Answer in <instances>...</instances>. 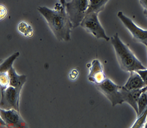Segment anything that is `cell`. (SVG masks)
I'll use <instances>...</instances> for the list:
<instances>
[{
  "label": "cell",
  "mask_w": 147,
  "mask_h": 128,
  "mask_svg": "<svg viewBox=\"0 0 147 128\" xmlns=\"http://www.w3.org/2000/svg\"><path fill=\"white\" fill-rule=\"evenodd\" d=\"M89 69L88 80L95 85L101 84L106 79L102 65L99 60H93Z\"/></svg>",
  "instance_id": "obj_9"
},
{
  "label": "cell",
  "mask_w": 147,
  "mask_h": 128,
  "mask_svg": "<svg viewBox=\"0 0 147 128\" xmlns=\"http://www.w3.org/2000/svg\"><path fill=\"white\" fill-rule=\"evenodd\" d=\"M1 120L5 123V127L8 128H26V122L22 119L19 111L15 109H5L1 108Z\"/></svg>",
  "instance_id": "obj_8"
},
{
  "label": "cell",
  "mask_w": 147,
  "mask_h": 128,
  "mask_svg": "<svg viewBox=\"0 0 147 128\" xmlns=\"http://www.w3.org/2000/svg\"><path fill=\"white\" fill-rule=\"evenodd\" d=\"M144 128H147V122H146V123L144 124Z\"/></svg>",
  "instance_id": "obj_24"
},
{
  "label": "cell",
  "mask_w": 147,
  "mask_h": 128,
  "mask_svg": "<svg viewBox=\"0 0 147 128\" xmlns=\"http://www.w3.org/2000/svg\"><path fill=\"white\" fill-rule=\"evenodd\" d=\"M38 11L47 22L48 26L57 39L61 41H69L73 25L65 7L57 3L54 9L40 6Z\"/></svg>",
  "instance_id": "obj_1"
},
{
  "label": "cell",
  "mask_w": 147,
  "mask_h": 128,
  "mask_svg": "<svg viewBox=\"0 0 147 128\" xmlns=\"http://www.w3.org/2000/svg\"><path fill=\"white\" fill-rule=\"evenodd\" d=\"M111 41L119 64L123 70L130 73L147 69L138 59L129 47L121 40L117 33L113 36Z\"/></svg>",
  "instance_id": "obj_2"
},
{
  "label": "cell",
  "mask_w": 147,
  "mask_h": 128,
  "mask_svg": "<svg viewBox=\"0 0 147 128\" xmlns=\"http://www.w3.org/2000/svg\"><path fill=\"white\" fill-rule=\"evenodd\" d=\"M143 13L147 18V9H144L143 10Z\"/></svg>",
  "instance_id": "obj_23"
},
{
  "label": "cell",
  "mask_w": 147,
  "mask_h": 128,
  "mask_svg": "<svg viewBox=\"0 0 147 128\" xmlns=\"http://www.w3.org/2000/svg\"><path fill=\"white\" fill-rule=\"evenodd\" d=\"M109 0H90V5L87 13H99L104 10Z\"/></svg>",
  "instance_id": "obj_13"
},
{
  "label": "cell",
  "mask_w": 147,
  "mask_h": 128,
  "mask_svg": "<svg viewBox=\"0 0 147 128\" xmlns=\"http://www.w3.org/2000/svg\"><path fill=\"white\" fill-rule=\"evenodd\" d=\"M0 9H1V19L2 20L3 18H5V17H6L8 11H7V8L3 5V4H1Z\"/></svg>",
  "instance_id": "obj_20"
},
{
  "label": "cell",
  "mask_w": 147,
  "mask_h": 128,
  "mask_svg": "<svg viewBox=\"0 0 147 128\" xmlns=\"http://www.w3.org/2000/svg\"><path fill=\"white\" fill-rule=\"evenodd\" d=\"M147 107L145 111L142 114L137 117V120L135 121L131 128H141L143 127L144 124L147 122Z\"/></svg>",
  "instance_id": "obj_16"
},
{
  "label": "cell",
  "mask_w": 147,
  "mask_h": 128,
  "mask_svg": "<svg viewBox=\"0 0 147 128\" xmlns=\"http://www.w3.org/2000/svg\"><path fill=\"white\" fill-rule=\"evenodd\" d=\"M138 112L136 114L137 117L141 115L147 107V90L143 92L138 100Z\"/></svg>",
  "instance_id": "obj_15"
},
{
  "label": "cell",
  "mask_w": 147,
  "mask_h": 128,
  "mask_svg": "<svg viewBox=\"0 0 147 128\" xmlns=\"http://www.w3.org/2000/svg\"><path fill=\"white\" fill-rule=\"evenodd\" d=\"M130 76L125 85L123 86L128 91L139 90L147 86L142 77L136 71L130 72Z\"/></svg>",
  "instance_id": "obj_11"
},
{
  "label": "cell",
  "mask_w": 147,
  "mask_h": 128,
  "mask_svg": "<svg viewBox=\"0 0 147 128\" xmlns=\"http://www.w3.org/2000/svg\"><path fill=\"white\" fill-rule=\"evenodd\" d=\"M117 17L129 31L134 40L146 45L147 43V30H143L136 25L134 21L122 11L117 13Z\"/></svg>",
  "instance_id": "obj_7"
},
{
  "label": "cell",
  "mask_w": 147,
  "mask_h": 128,
  "mask_svg": "<svg viewBox=\"0 0 147 128\" xmlns=\"http://www.w3.org/2000/svg\"><path fill=\"white\" fill-rule=\"evenodd\" d=\"M138 73L140 74L141 77L143 80L144 82L145 83L146 85L147 86V69H144V70H139L136 71Z\"/></svg>",
  "instance_id": "obj_19"
},
{
  "label": "cell",
  "mask_w": 147,
  "mask_h": 128,
  "mask_svg": "<svg viewBox=\"0 0 147 128\" xmlns=\"http://www.w3.org/2000/svg\"><path fill=\"white\" fill-rule=\"evenodd\" d=\"M80 25L95 38L103 39L107 41L110 39L106 34L105 30L100 22L98 13H87Z\"/></svg>",
  "instance_id": "obj_4"
},
{
  "label": "cell",
  "mask_w": 147,
  "mask_h": 128,
  "mask_svg": "<svg viewBox=\"0 0 147 128\" xmlns=\"http://www.w3.org/2000/svg\"><path fill=\"white\" fill-rule=\"evenodd\" d=\"M145 46H146V48H147V44H146V45H145Z\"/></svg>",
  "instance_id": "obj_25"
},
{
  "label": "cell",
  "mask_w": 147,
  "mask_h": 128,
  "mask_svg": "<svg viewBox=\"0 0 147 128\" xmlns=\"http://www.w3.org/2000/svg\"><path fill=\"white\" fill-rule=\"evenodd\" d=\"M140 3L144 9H147V0H139Z\"/></svg>",
  "instance_id": "obj_21"
},
{
  "label": "cell",
  "mask_w": 147,
  "mask_h": 128,
  "mask_svg": "<svg viewBox=\"0 0 147 128\" xmlns=\"http://www.w3.org/2000/svg\"><path fill=\"white\" fill-rule=\"evenodd\" d=\"M90 5V0H71L66 2L65 8L74 28L80 25L86 15Z\"/></svg>",
  "instance_id": "obj_3"
},
{
  "label": "cell",
  "mask_w": 147,
  "mask_h": 128,
  "mask_svg": "<svg viewBox=\"0 0 147 128\" xmlns=\"http://www.w3.org/2000/svg\"><path fill=\"white\" fill-rule=\"evenodd\" d=\"M20 55V53L18 51L15 52L12 54L8 58H7L1 64V73L8 72L9 70L13 67V62Z\"/></svg>",
  "instance_id": "obj_14"
},
{
  "label": "cell",
  "mask_w": 147,
  "mask_h": 128,
  "mask_svg": "<svg viewBox=\"0 0 147 128\" xmlns=\"http://www.w3.org/2000/svg\"><path fill=\"white\" fill-rule=\"evenodd\" d=\"M21 89L9 86L1 89V108L5 109H15L19 111V102Z\"/></svg>",
  "instance_id": "obj_6"
},
{
  "label": "cell",
  "mask_w": 147,
  "mask_h": 128,
  "mask_svg": "<svg viewBox=\"0 0 147 128\" xmlns=\"http://www.w3.org/2000/svg\"><path fill=\"white\" fill-rule=\"evenodd\" d=\"M95 86L110 101L113 107L124 103L121 92V86L117 85L110 79L106 78L103 83Z\"/></svg>",
  "instance_id": "obj_5"
},
{
  "label": "cell",
  "mask_w": 147,
  "mask_h": 128,
  "mask_svg": "<svg viewBox=\"0 0 147 128\" xmlns=\"http://www.w3.org/2000/svg\"><path fill=\"white\" fill-rule=\"evenodd\" d=\"M59 2H60V3L62 4V5L65 7L66 3L67 2L66 1V0H59Z\"/></svg>",
  "instance_id": "obj_22"
},
{
  "label": "cell",
  "mask_w": 147,
  "mask_h": 128,
  "mask_svg": "<svg viewBox=\"0 0 147 128\" xmlns=\"http://www.w3.org/2000/svg\"><path fill=\"white\" fill-rule=\"evenodd\" d=\"M146 90H147V86L141 89L133 91H128L125 89L123 86L121 87V92L123 102L128 103L133 107L136 114L138 112L137 103L138 98L143 92Z\"/></svg>",
  "instance_id": "obj_10"
},
{
  "label": "cell",
  "mask_w": 147,
  "mask_h": 128,
  "mask_svg": "<svg viewBox=\"0 0 147 128\" xmlns=\"http://www.w3.org/2000/svg\"><path fill=\"white\" fill-rule=\"evenodd\" d=\"M8 73L10 78V86L22 89L23 86L26 81V76L18 75L13 67L10 69Z\"/></svg>",
  "instance_id": "obj_12"
},
{
  "label": "cell",
  "mask_w": 147,
  "mask_h": 128,
  "mask_svg": "<svg viewBox=\"0 0 147 128\" xmlns=\"http://www.w3.org/2000/svg\"><path fill=\"white\" fill-rule=\"evenodd\" d=\"M1 89H4L10 86V78L8 72L1 73L0 74Z\"/></svg>",
  "instance_id": "obj_17"
},
{
  "label": "cell",
  "mask_w": 147,
  "mask_h": 128,
  "mask_svg": "<svg viewBox=\"0 0 147 128\" xmlns=\"http://www.w3.org/2000/svg\"><path fill=\"white\" fill-rule=\"evenodd\" d=\"M18 30L22 34H24L26 36H30L32 34V30L31 29V27L23 21H22L19 24Z\"/></svg>",
  "instance_id": "obj_18"
}]
</instances>
